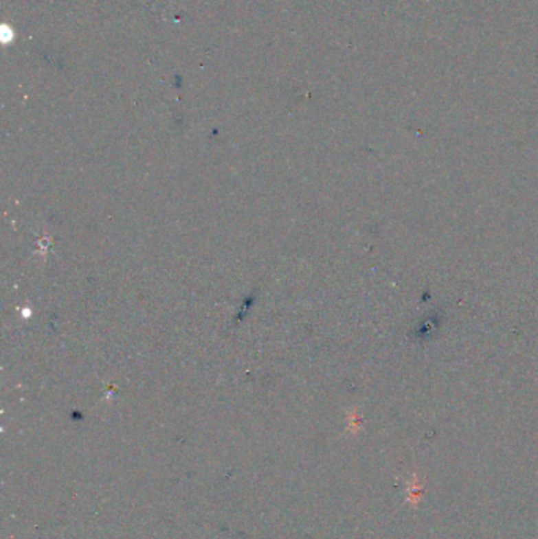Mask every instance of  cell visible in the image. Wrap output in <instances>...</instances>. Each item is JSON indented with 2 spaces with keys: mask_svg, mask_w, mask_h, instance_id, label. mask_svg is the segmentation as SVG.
Listing matches in <instances>:
<instances>
[{
  "mask_svg": "<svg viewBox=\"0 0 538 539\" xmlns=\"http://www.w3.org/2000/svg\"><path fill=\"white\" fill-rule=\"evenodd\" d=\"M422 490H423V488H422V484H420L418 478L412 477L411 485H409V494H411V497H409V500H411V501L417 500L420 495H422Z\"/></svg>",
  "mask_w": 538,
  "mask_h": 539,
  "instance_id": "6da1fadb",
  "label": "cell"
}]
</instances>
